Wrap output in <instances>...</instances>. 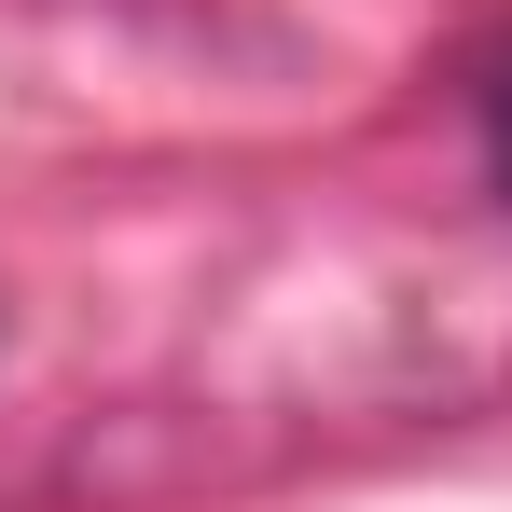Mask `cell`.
Listing matches in <instances>:
<instances>
[{
  "instance_id": "obj_1",
  "label": "cell",
  "mask_w": 512,
  "mask_h": 512,
  "mask_svg": "<svg viewBox=\"0 0 512 512\" xmlns=\"http://www.w3.org/2000/svg\"><path fill=\"white\" fill-rule=\"evenodd\" d=\"M471 111H485V180L512 194V56H485V97Z\"/></svg>"
}]
</instances>
